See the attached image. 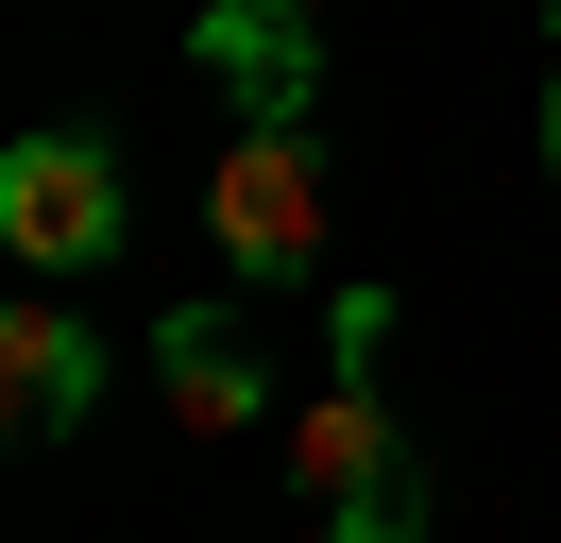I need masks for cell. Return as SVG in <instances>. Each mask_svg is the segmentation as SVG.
I'll use <instances>...</instances> for the list:
<instances>
[{
	"mask_svg": "<svg viewBox=\"0 0 561 543\" xmlns=\"http://www.w3.org/2000/svg\"><path fill=\"white\" fill-rule=\"evenodd\" d=\"M205 238H221L239 289H307L323 272V136L307 119H239L221 170H205Z\"/></svg>",
	"mask_w": 561,
	"mask_h": 543,
	"instance_id": "cell-1",
	"label": "cell"
},
{
	"mask_svg": "<svg viewBox=\"0 0 561 543\" xmlns=\"http://www.w3.org/2000/svg\"><path fill=\"white\" fill-rule=\"evenodd\" d=\"M289 475H307L323 543H425V459H409V425L375 407V373H341V391L289 425Z\"/></svg>",
	"mask_w": 561,
	"mask_h": 543,
	"instance_id": "cell-2",
	"label": "cell"
},
{
	"mask_svg": "<svg viewBox=\"0 0 561 543\" xmlns=\"http://www.w3.org/2000/svg\"><path fill=\"white\" fill-rule=\"evenodd\" d=\"M545 18H561V0H545Z\"/></svg>",
	"mask_w": 561,
	"mask_h": 543,
	"instance_id": "cell-8",
	"label": "cell"
},
{
	"mask_svg": "<svg viewBox=\"0 0 561 543\" xmlns=\"http://www.w3.org/2000/svg\"><path fill=\"white\" fill-rule=\"evenodd\" d=\"M545 170H561V68H545Z\"/></svg>",
	"mask_w": 561,
	"mask_h": 543,
	"instance_id": "cell-7",
	"label": "cell"
},
{
	"mask_svg": "<svg viewBox=\"0 0 561 543\" xmlns=\"http://www.w3.org/2000/svg\"><path fill=\"white\" fill-rule=\"evenodd\" d=\"M85 407H103V339H85L51 289H18V305H0V425H18V441H69Z\"/></svg>",
	"mask_w": 561,
	"mask_h": 543,
	"instance_id": "cell-5",
	"label": "cell"
},
{
	"mask_svg": "<svg viewBox=\"0 0 561 543\" xmlns=\"http://www.w3.org/2000/svg\"><path fill=\"white\" fill-rule=\"evenodd\" d=\"M0 238H18V272H103L119 255V153L85 119L18 136V153H0Z\"/></svg>",
	"mask_w": 561,
	"mask_h": 543,
	"instance_id": "cell-3",
	"label": "cell"
},
{
	"mask_svg": "<svg viewBox=\"0 0 561 543\" xmlns=\"http://www.w3.org/2000/svg\"><path fill=\"white\" fill-rule=\"evenodd\" d=\"M153 391H171V425H187V441H239L255 407H273V373H255L239 305H171V323H153Z\"/></svg>",
	"mask_w": 561,
	"mask_h": 543,
	"instance_id": "cell-6",
	"label": "cell"
},
{
	"mask_svg": "<svg viewBox=\"0 0 561 543\" xmlns=\"http://www.w3.org/2000/svg\"><path fill=\"white\" fill-rule=\"evenodd\" d=\"M187 68H205L239 119H323V18L307 0H205Z\"/></svg>",
	"mask_w": 561,
	"mask_h": 543,
	"instance_id": "cell-4",
	"label": "cell"
}]
</instances>
